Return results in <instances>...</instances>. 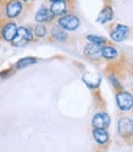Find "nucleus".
Instances as JSON below:
<instances>
[{"label": "nucleus", "instance_id": "nucleus-1", "mask_svg": "<svg viewBox=\"0 0 133 152\" xmlns=\"http://www.w3.org/2000/svg\"><path fill=\"white\" fill-rule=\"evenodd\" d=\"M33 39H34V35L32 33V29L28 27L21 26V27H17V33L14 39H12L11 44L16 48H22L30 44L31 42H33Z\"/></svg>", "mask_w": 133, "mask_h": 152}, {"label": "nucleus", "instance_id": "nucleus-2", "mask_svg": "<svg viewBox=\"0 0 133 152\" xmlns=\"http://www.w3.org/2000/svg\"><path fill=\"white\" fill-rule=\"evenodd\" d=\"M56 24L67 32H75L78 29L79 24H81V20L75 14H67V15L59 17Z\"/></svg>", "mask_w": 133, "mask_h": 152}, {"label": "nucleus", "instance_id": "nucleus-3", "mask_svg": "<svg viewBox=\"0 0 133 152\" xmlns=\"http://www.w3.org/2000/svg\"><path fill=\"white\" fill-rule=\"evenodd\" d=\"M23 9H24V5L21 0H6V3L4 5V14L6 18L14 20L22 14Z\"/></svg>", "mask_w": 133, "mask_h": 152}, {"label": "nucleus", "instance_id": "nucleus-4", "mask_svg": "<svg viewBox=\"0 0 133 152\" xmlns=\"http://www.w3.org/2000/svg\"><path fill=\"white\" fill-rule=\"evenodd\" d=\"M116 104L118 108L123 112L131 111L133 108V95L128 91L120 90L116 94Z\"/></svg>", "mask_w": 133, "mask_h": 152}, {"label": "nucleus", "instance_id": "nucleus-5", "mask_svg": "<svg viewBox=\"0 0 133 152\" xmlns=\"http://www.w3.org/2000/svg\"><path fill=\"white\" fill-rule=\"evenodd\" d=\"M17 33V26L15 22L7 21L0 26V38L7 43H11Z\"/></svg>", "mask_w": 133, "mask_h": 152}, {"label": "nucleus", "instance_id": "nucleus-6", "mask_svg": "<svg viewBox=\"0 0 133 152\" xmlns=\"http://www.w3.org/2000/svg\"><path fill=\"white\" fill-rule=\"evenodd\" d=\"M117 132L126 139L133 136V119L129 117H121L117 122Z\"/></svg>", "mask_w": 133, "mask_h": 152}, {"label": "nucleus", "instance_id": "nucleus-7", "mask_svg": "<svg viewBox=\"0 0 133 152\" xmlns=\"http://www.w3.org/2000/svg\"><path fill=\"white\" fill-rule=\"evenodd\" d=\"M49 9L55 17L67 15L70 14V0H58V1L50 3Z\"/></svg>", "mask_w": 133, "mask_h": 152}, {"label": "nucleus", "instance_id": "nucleus-8", "mask_svg": "<svg viewBox=\"0 0 133 152\" xmlns=\"http://www.w3.org/2000/svg\"><path fill=\"white\" fill-rule=\"evenodd\" d=\"M129 31H131L129 27L126 26V24H121V23L116 24V26L114 27V29L111 31V33H110L111 40L115 42V43H121V42H123L126 38L128 37Z\"/></svg>", "mask_w": 133, "mask_h": 152}, {"label": "nucleus", "instance_id": "nucleus-9", "mask_svg": "<svg viewBox=\"0 0 133 152\" xmlns=\"http://www.w3.org/2000/svg\"><path fill=\"white\" fill-rule=\"evenodd\" d=\"M34 20L37 23H51L55 20V16L51 14L49 7H47L45 5H42L37 10L34 15Z\"/></svg>", "mask_w": 133, "mask_h": 152}, {"label": "nucleus", "instance_id": "nucleus-10", "mask_svg": "<svg viewBox=\"0 0 133 152\" xmlns=\"http://www.w3.org/2000/svg\"><path fill=\"white\" fill-rule=\"evenodd\" d=\"M110 122H111V118L110 116L108 115L106 112H98L94 115L92 119V125L94 128H104L106 129L108 126L110 125Z\"/></svg>", "mask_w": 133, "mask_h": 152}, {"label": "nucleus", "instance_id": "nucleus-11", "mask_svg": "<svg viewBox=\"0 0 133 152\" xmlns=\"http://www.w3.org/2000/svg\"><path fill=\"white\" fill-rule=\"evenodd\" d=\"M114 7H112V5H110V4H105L104 6H103V9L100 10V12H99V15H98V17H97V21H98V23H100V24H106V23H109V22H111L112 20H114Z\"/></svg>", "mask_w": 133, "mask_h": 152}, {"label": "nucleus", "instance_id": "nucleus-12", "mask_svg": "<svg viewBox=\"0 0 133 152\" xmlns=\"http://www.w3.org/2000/svg\"><path fill=\"white\" fill-rule=\"evenodd\" d=\"M50 33H51V37L52 39L56 40V42H60V43H64L69 39V35H67V32L65 29H62L60 26L55 24V26H52L51 29H50Z\"/></svg>", "mask_w": 133, "mask_h": 152}, {"label": "nucleus", "instance_id": "nucleus-13", "mask_svg": "<svg viewBox=\"0 0 133 152\" xmlns=\"http://www.w3.org/2000/svg\"><path fill=\"white\" fill-rule=\"evenodd\" d=\"M100 55L105 60H108V61H111V60H115L117 58L118 56V51H117V49L111 46V45H103L101 49H100Z\"/></svg>", "mask_w": 133, "mask_h": 152}, {"label": "nucleus", "instance_id": "nucleus-14", "mask_svg": "<svg viewBox=\"0 0 133 152\" xmlns=\"http://www.w3.org/2000/svg\"><path fill=\"white\" fill-rule=\"evenodd\" d=\"M100 49H101V46H99V45L88 43L84 48V55H86V57H88L90 60H98L101 56Z\"/></svg>", "mask_w": 133, "mask_h": 152}, {"label": "nucleus", "instance_id": "nucleus-15", "mask_svg": "<svg viewBox=\"0 0 133 152\" xmlns=\"http://www.w3.org/2000/svg\"><path fill=\"white\" fill-rule=\"evenodd\" d=\"M93 137L99 145H105L109 141V133L104 128H94L93 130Z\"/></svg>", "mask_w": 133, "mask_h": 152}, {"label": "nucleus", "instance_id": "nucleus-16", "mask_svg": "<svg viewBox=\"0 0 133 152\" xmlns=\"http://www.w3.org/2000/svg\"><path fill=\"white\" fill-rule=\"evenodd\" d=\"M32 33L35 38H44L48 34V28L45 26V23H35L33 28H32Z\"/></svg>", "mask_w": 133, "mask_h": 152}, {"label": "nucleus", "instance_id": "nucleus-17", "mask_svg": "<svg viewBox=\"0 0 133 152\" xmlns=\"http://www.w3.org/2000/svg\"><path fill=\"white\" fill-rule=\"evenodd\" d=\"M37 62H38V60L35 57H23V58L18 60L16 62L15 67L17 69H22V68H26V67H28V66L34 65V63H37Z\"/></svg>", "mask_w": 133, "mask_h": 152}, {"label": "nucleus", "instance_id": "nucleus-18", "mask_svg": "<svg viewBox=\"0 0 133 152\" xmlns=\"http://www.w3.org/2000/svg\"><path fill=\"white\" fill-rule=\"evenodd\" d=\"M87 40L90 44H95L99 46H103L106 44V39L101 35H97V34H88L87 35Z\"/></svg>", "mask_w": 133, "mask_h": 152}, {"label": "nucleus", "instance_id": "nucleus-19", "mask_svg": "<svg viewBox=\"0 0 133 152\" xmlns=\"http://www.w3.org/2000/svg\"><path fill=\"white\" fill-rule=\"evenodd\" d=\"M109 82L112 84V86L115 88V89H117V90H122V85H121L120 80L115 77V75H112V74L109 75Z\"/></svg>", "mask_w": 133, "mask_h": 152}, {"label": "nucleus", "instance_id": "nucleus-20", "mask_svg": "<svg viewBox=\"0 0 133 152\" xmlns=\"http://www.w3.org/2000/svg\"><path fill=\"white\" fill-rule=\"evenodd\" d=\"M21 1H22L23 4H27V3H30V1H32V0H21Z\"/></svg>", "mask_w": 133, "mask_h": 152}, {"label": "nucleus", "instance_id": "nucleus-21", "mask_svg": "<svg viewBox=\"0 0 133 152\" xmlns=\"http://www.w3.org/2000/svg\"><path fill=\"white\" fill-rule=\"evenodd\" d=\"M49 3H54V1H58V0H48Z\"/></svg>", "mask_w": 133, "mask_h": 152}]
</instances>
